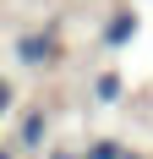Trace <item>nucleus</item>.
<instances>
[{"mask_svg":"<svg viewBox=\"0 0 153 159\" xmlns=\"http://www.w3.org/2000/svg\"><path fill=\"white\" fill-rule=\"evenodd\" d=\"M16 66L22 71H49V66H60V28L49 22V28H28L16 39Z\"/></svg>","mask_w":153,"mask_h":159,"instance_id":"obj_1","label":"nucleus"},{"mask_svg":"<svg viewBox=\"0 0 153 159\" xmlns=\"http://www.w3.org/2000/svg\"><path fill=\"white\" fill-rule=\"evenodd\" d=\"M16 154L28 159V154H44L49 148V110L44 104H28V110H22V121H16Z\"/></svg>","mask_w":153,"mask_h":159,"instance_id":"obj_2","label":"nucleus"},{"mask_svg":"<svg viewBox=\"0 0 153 159\" xmlns=\"http://www.w3.org/2000/svg\"><path fill=\"white\" fill-rule=\"evenodd\" d=\"M131 39H137V11H115V16H109V28H104V44L120 49V44H131Z\"/></svg>","mask_w":153,"mask_h":159,"instance_id":"obj_3","label":"nucleus"},{"mask_svg":"<svg viewBox=\"0 0 153 159\" xmlns=\"http://www.w3.org/2000/svg\"><path fill=\"white\" fill-rule=\"evenodd\" d=\"M76 154H82V159H126L131 148H126L120 137H93V143H88V148H76Z\"/></svg>","mask_w":153,"mask_h":159,"instance_id":"obj_4","label":"nucleus"},{"mask_svg":"<svg viewBox=\"0 0 153 159\" xmlns=\"http://www.w3.org/2000/svg\"><path fill=\"white\" fill-rule=\"evenodd\" d=\"M93 99H98V104H115V99H120V71H104V77L93 82Z\"/></svg>","mask_w":153,"mask_h":159,"instance_id":"obj_5","label":"nucleus"},{"mask_svg":"<svg viewBox=\"0 0 153 159\" xmlns=\"http://www.w3.org/2000/svg\"><path fill=\"white\" fill-rule=\"evenodd\" d=\"M6 115H16V88L0 77V121H6Z\"/></svg>","mask_w":153,"mask_h":159,"instance_id":"obj_6","label":"nucleus"},{"mask_svg":"<svg viewBox=\"0 0 153 159\" xmlns=\"http://www.w3.org/2000/svg\"><path fill=\"white\" fill-rule=\"evenodd\" d=\"M38 159H82V154H76V148H44Z\"/></svg>","mask_w":153,"mask_h":159,"instance_id":"obj_7","label":"nucleus"},{"mask_svg":"<svg viewBox=\"0 0 153 159\" xmlns=\"http://www.w3.org/2000/svg\"><path fill=\"white\" fill-rule=\"evenodd\" d=\"M0 159H22V154H16V148H6V143H0Z\"/></svg>","mask_w":153,"mask_h":159,"instance_id":"obj_8","label":"nucleus"},{"mask_svg":"<svg viewBox=\"0 0 153 159\" xmlns=\"http://www.w3.org/2000/svg\"><path fill=\"white\" fill-rule=\"evenodd\" d=\"M126 159H153V154H137V148H131V154H126Z\"/></svg>","mask_w":153,"mask_h":159,"instance_id":"obj_9","label":"nucleus"}]
</instances>
